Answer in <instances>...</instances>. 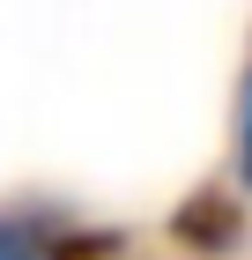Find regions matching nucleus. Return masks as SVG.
Returning <instances> with one entry per match:
<instances>
[{
	"label": "nucleus",
	"mask_w": 252,
	"mask_h": 260,
	"mask_svg": "<svg viewBox=\"0 0 252 260\" xmlns=\"http://www.w3.org/2000/svg\"><path fill=\"white\" fill-rule=\"evenodd\" d=\"M126 238L59 201H0V260H119Z\"/></svg>",
	"instance_id": "f257e3e1"
},
{
	"label": "nucleus",
	"mask_w": 252,
	"mask_h": 260,
	"mask_svg": "<svg viewBox=\"0 0 252 260\" xmlns=\"http://www.w3.org/2000/svg\"><path fill=\"white\" fill-rule=\"evenodd\" d=\"M245 186H193V193L171 208V238L200 260H223L245 245Z\"/></svg>",
	"instance_id": "f03ea898"
},
{
	"label": "nucleus",
	"mask_w": 252,
	"mask_h": 260,
	"mask_svg": "<svg viewBox=\"0 0 252 260\" xmlns=\"http://www.w3.org/2000/svg\"><path fill=\"white\" fill-rule=\"evenodd\" d=\"M230 171H237V186L252 193V75H245V89H237V126H230Z\"/></svg>",
	"instance_id": "7ed1b4c3"
}]
</instances>
